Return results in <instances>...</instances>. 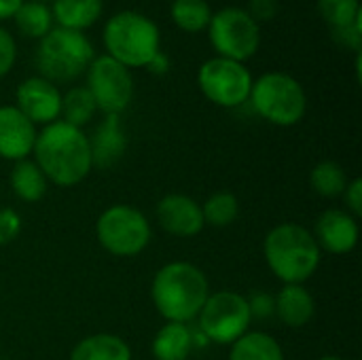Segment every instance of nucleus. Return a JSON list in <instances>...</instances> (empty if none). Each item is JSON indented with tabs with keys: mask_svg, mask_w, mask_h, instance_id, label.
I'll list each match as a JSON object with an SVG mask.
<instances>
[{
	"mask_svg": "<svg viewBox=\"0 0 362 360\" xmlns=\"http://www.w3.org/2000/svg\"><path fill=\"white\" fill-rule=\"evenodd\" d=\"M47 185L49 180L45 178V174L34 161L30 159L15 161L11 170V189L19 202H25V204L40 202L47 193Z\"/></svg>",
	"mask_w": 362,
	"mask_h": 360,
	"instance_id": "nucleus-22",
	"label": "nucleus"
},
{
	"mask_svg": "<svg viewBox=\"0 0 362 360\" xmlns=\"http://www.w3.org/2000/svg\"><path fill=\"white\" fill-rule=\"evenodd\" d=\"M208 295L210 282L206 274L189 261L163 265L151 282L153 306L165 323L189 325L202 312Z\"/></svg>",
	"mask_w": 362,
	"mask_h": 360,
	"instance_id": "nucleus-2",
	"label": "nucleus"
},
{
	"mask_svg": "<svg viewBox=\"0 0 362 360\" xmlns=\"http://www.w3.org/2000/svg\"><path fill=\"white\" fill-rule=\"evenodd\" d=\"M214 8L208 0H172L170 4V17L174 25L187 34H199L206 32L210 25Z\"/></svg>",
	"mask_w": 362,
	"mask_h": 360,
	"instance_id": "nucleus-24",
	"label": "nucleus"
},
{
	"mask_svg": "<svg viewBox=\"0 0 362 360\" xmlns=\"http://www.w3.org/2000/svg\"><path fill=\"white\" fill-rule=\"evenodd\" d=\"M70 360H132V348L119 335L95 333L72 348Z\"/></svg>",
	"mask_w": 362,
	"mask_h": 360,
	"instance_id": "nucleus-20",
	"label": "nucleus"
},
{
	"mask_svg": "<svg viewBox=\"0 0 362 360\" xmlns=\"http://www.w3.org/2000/svg\"><path fill=\"white\" fill-rule=\"evenodd\" d=\"M102 42L106 55L125 68H146V64L161 51V30L140 11H117L104 23Z\"/></svg>",
	"mask_w": 362,
	"mask_h": 360,
	"instance_id": "nucleus-4",
	"label": "nucleus"
},
{
	"mask_svg": "<svg viewBox=\"0 0 362 360\" xmlns=\"http://www.w3.org/2000/svg\"><path fill=\"white\" fill-rule=\"evenodd\" d=\"M89 149H91L93 166L98 168L115 166L127 149V136L123 132L121 117L104 115V121L95 127L93 136L89 138Z\"/></svg>",
	"mask_w": 362,
	"mask_h": 360,
	"instance_id": "nucleus-16",
	"label": "nucleus"
},
{
	"mask_svg": "<svg viewBox=\"0 0 362 360\" xmlns=\"http://www.w3.org/2000/svg\"><path fill=\"white\" fill-rule=\"evenodd\" d=\"M263 255L272 274L284 284L308 282L322 259L314 233L299 223H282L274 227L265 236Z\"/></svg>",
	"mask_w": 362,
	"mask_h": 360,
	"instance_id": "nucleus-3",
	"label": "nucleus"
},
{
	"mask_svg": "<svg viewBox=\"0 0 362 360\" xmlns=\"http://www.w3.org/2000/svg\"><path fill=\"white\" fill-rule=\"evenodd\" d=\"M316 8L331 30L348 28L362 17L361 0H316Z\"/></svg>",
	"mask_w": 362,
	"mask_h": 360,
	"instance_id": "nucleus-28",
	"label": "nucleus"
},
{
	"mask_svg": "<svg viewBox=\"0 0 362 360\" xmlns=\"http://www.w3.org/2000/svg\"><path fill=\"white\" fill-rule=\"evenodd\" d=\"M318 360H341L339 356H322V359H318Z\"/></svg>",
	"mask_w": 362,
	"mask_h": 360,
	"instance_id": "nucleus-37",
	"label": "nucleus"
},
{
	"mask_svg": "<svg viewBox=\"0 0 362 360\" xmlns=\"http://www.w3.org/2000/svg\"><path fill=\"white\" fill-rule=\"evenodd\" d=\"M252 110L272 125L293 127L308 112V95L303 85L288 72L269 70L252 81Z\"/></svg>",
	"mask_w": 362,
	"mask_h": 360,
	"instance_id": "nucleus-6",
	"label": "nucleus"
},
{
	"mask_svg": "<svg viewBox=\"0 0 362 360\" xmlns=\"http://www.w3.org/2000/svg\"><path fill=\"white\" fill-rule=\"evenodd\" d=\"M95 57V49L85 32H72L53 25V30L38 40L36 68L38 76L59 85L83 76Z\"/></svg>",
	"mask_w": 362,
	"mask_h": 360,
	"instance_id": "nucleus-5",
	"label": "nucleus"
},
{
	"mask_svg": "<svg viewBox=\"0 0 362 360\" xmlns=\"http://www.w3.org/2000/svg\"><path fill=\"white\" fill-rule=\"evenodd\" d=\"M202 214H204V223L216 229L229 227L238 221L240 216V202L233 193L229 191H218L214 195H210L204 204H202Z\"/></svg>",
	"mask_w": 362,
	"mask_h": 360,
	"instance_id": "nucleus-26",
	"label": "nucleus"
},
{
	"mask_svg": "<svg viewBox=\"0 0 362 360\" xmlns=\"http://www.w3.org/2000/svg\"><path fill=\"white\" fill-rule=\"evenodd\" d=\"M95 236L106 252L115 257H136L151 244L153 229L138 208L115 204L98 216Z\"/></svg>",
	"mask_w": 362,
	"mask_h": 360,
	"instance_id": "nucleus-8",
	"label": "nucleus"
},
{
	"mask_svg": "<svg viewBox=\"0 0 362 360\" xmlns=\"http://www.w3.org/2000/svg\"><path fill=\"white\" fill-rule=\"evenodd\" d=\"M276 299V316L291 329L305 327L316 314V301L303 284H284Z\"/></svg>",
	"mask_w": 362,
	"mask_h": 360,
	"instance_id": "nucleus-17",
	"label": "nucleus"
},
{
	"mask_svg": "<svg viewBox=\"0 0 362 360\" xmlns=\"http://www.w3.org/2000/svg\"><path fill=\"white\" fill-rule=\"evenodd\" d=\"M85 76V87L89 89L100 112L121 117V112L127 110L134 100V76L129 68L104 53L93 57Z\"/></svg>",
	"mask_w": 362,
	"mask_h": 360,
	"instance_id": "nucleus-11",
	"label": "nucleus"
},
{
	"mask_svg": "<svg viewBox=\"0 0 362 360\" xmlns=\"http://www.w3.org/2000/svg\"><path fill=\"white\" fill-rule=\"evenodd\" d=\"M157 221L165 233L176 238H193L206 227L202 204L182 193H170L159 199Z\"/></svg>",
	"mask_w": 362,
	"mask_h": 360,
	"instance_id": "nucleus-14",
	"label": "nucleus"
},
{
	"mask_svg": "<svg viewBox=\"0 0 362 360\" xmlns=\"http://www.w3.org/2000/svg\"><path fill=\"white\" fill-rule=\"evenodd\" d=\"M36 125L15 106H0V157L21 161L32 155L36 142Z\"/></svg>",
	"mask_w": 362,
	"mask_h": 360,
	"instance_id": "nucleus-15",
	"label": "nucleus"
},
{
	"mask_svg": "<svg viewBox=\"0 0 362 360\" xmlns=\"http://www.w3.org/2000/svg\"><path fill=\"white\" fill-rule=\"evenodd\" d=\"M248 299V310L252 320H267L276 314V299L269 293H252Z\"/></svg>",
	"mask_w": 362,
	"mask_h": 360,
	"instance_id": "nucleus-31",
	"label": "nucleus"
},
{
	"mask_svg": "<svg viewBox=\"0 0 362 360\" xmlns=\"http://www.w3.org/2000/svg\"><path fill=\"white\" fill-rule=\"evenodd\" d=\"M195 335L189 325L165 323L153 337L151 352L155 360H187L193 352Z\"/></svg>",
	"mask_w": 362,
	"mask_h": 360,
	"instance_id": "nucleus-19",
	"label": "nucleus"
},
{
	"mask_svg": "<svg viewBox=\"0 0 362 360\" xmlns=\"http://www.w3.org/2000/svg\"><path fill=\"white\" fill-rule=\"evenodd\" d=\"M15 106L38 127L49 125L59 119L62 112V91L55 83L42 76H28L17 85Z\"/></svg>",
	"mask_w": 362,
	"mask_h": 360,
	"instance_id": "nucleus-12",
	"label": "nucleus"
},
{
	"mask_svg": "<svg viewBox=\"0 0 362 360\" xmlns=\"http://www.w3.org/2000/svg\"><path fill=\"white\" fill-rule=\"evenodd\" d=\"M331 32H333V38L337 45L354 51V55L362 53V17L348 28H339V30H331Z\"/></svg>",
	"mask_w": 362,
	"mask_h": 360,
	"instance_id": "nucleus-30",
	"label": "nucleus"
},
{
	"mask_svg": "<svg viewBox=\"0 0 362 360\" xmlns=\"http://www.w3.org/2000/svg\"><path fill=\"white\" fill-rule=\"evenodd\" d=\"M13 21H15L17 32L25 38H32V40H40L55 25L53 15H51V6L45 2H38V0H23V4L15 13Z\"/></svg>",
	"mask_w": 362,
	"mask_h": 360,
	"instance_id": "nucleus-23",
	"label": "nucleus"
},
{
	"mask_svg": "<svg viewBox=\"0 0 362 360\" xmlns=\"http://www.w3.org/2000/svg\"><path fill=\"white\" fill-rule=\"evenodd\" d=\"M17 62V42L13 34L0 25V79H4Z\"/></svg>",
	"mask_w": 362,
	"mask_h": 360,
	"instance_id": "nucleus-29",
	"label": "nucleus"
},
{
	"mask_svg": "<svg viewBox=\"0 0 362 360\" xmlns=\"http://www.w3.org/2000/svg\"><path fill=\"white\" fill-rule=\"evenodd\" d=\"M21 233V216L13 208L0 210V246L11 244Z\"/></svg>",
	"mask_w": 362,
	"mask_h": 360,
	"instance_id": "nucleus-32",
	"label": "nucleus"
},
{
	"mask_svg": "<svg viewBox=\"0 0 362 360\" xmlns=\"http://www.w3.org/2000/svg\"><path fill=\"white\" fill-rule=\"evenodd\" d=\"M32 155L45 178L64 189L83 182L93 168L89 136L62 119L36 134Z\"/></svg>",
	"mask_w": 362,
	"mask_h": 360,
	"instance_id": "nucleus-1",
	"label": "nucleus"
},
{
	"mask_svg": "<svg viewBox=\"0 0 362 360\" xmlns=\"http://www.w3.org/2000/svg\"><path fill=\"white\" fill-rule=\"evenodd\" d=\"M229 360H284V350L263 331H248L231 344Z\"/></svg>",
	"mask_w": 362,
	"mask_h": 360,
	"instance_id": "nucleus-21",
	"label": "nucleus"
},
{
	"mask_svg": "<svg viewBox=\"0 0 362 360\" xmlns=\"http://www.w3.org/2000/svg\"><path fill=\"white\" fill-rule=\"evenodd\" d=\"M348 182V174L337 161H320L310 174V185L320 197L344 195Z\"/></svg>",
	"mask_w": 362,
	"mask_h": 360,
	"instance_id": "nucleus-27",
	"label": "nucleus"
},
{
	"mask_svg": "<svg viewBox=\"0 0 362 360\" xmlns=\"http://www.w3.org/2000/svg\"><path fill=\"white\" fill-rule=\"evenodd\" d=\"M104 13V0H53L51 15L57 28L72 32H85L100 21Z\"/></svg>",
	"mask_w": 362,
	"mask_h": 360,
	"instance_id": "nucleus-18",
	"label": "nucleus"
},
{
	"mask_svg": "<svg viewBox=\"0 0 362 360\" xmlns=\"http://www.w3.org/2000/svg\"><path fill=\"white\" fill-rule=\"evenodd\" d=\"M199 331L216 346H231L250 329L248 299L238 291L210 293L202 312L197 314Z\"/></svg>",
	"mask_w": 362,
	"mask_h": 360,
	"instance_id": "nucleus-9",
	"label": "nucleus"
},
{
	"mask_svg": "<svg viewBox=\"0 0 362 360\" xmlns=\"http://www.w3.org/2000/svg\"><path fill=\"white\" fill-rule=\"evenodd\" d=\"M170 57L163 53V51H159L148 64H146V70L151 72V74H155V76H163V74H168L170 72Z\"/></svg>",
	"mask_w": 362,
	"mask_h": 360,
	"instance_id": "nucleus-35",
	"label": "nucleus"
},
{
	"mask_svg": "<svg viewBox=\"0 0 362 360\" xmlns=\"http://www.w3.org/2000/svg\"><path fill=\"white\" fill-rule=\"evenodd\" d=\"M206 32L216 55L233 62L244 64L261 47V23L244 6L231 4L214 11Z\"/></svg>",
	"mask_w": 362,
	"mask_h": 360,
	"instance_id": "nucleus-7",
	"label": "nucleus"
},
{
	"mask_svg": "<svg viewBox=\"0 0 362 360\" xmlns=\"http://www.w3.org/2000/svg\"><path fill=\"white\" fill-rule=\"evenodd\" d=\"M344 202H346V210L354 216L361 219L362 216V180L354 178L348 182L346 191H344Z\"/></svg>",
	"mask_w": 362,
	"mask_h": 360,
	"instance_id": "nucleus-34",
	"label": "nucleus"
},
{
	"mask_svg": "<svg viewBox=\"0 0 362 360\" xmlns=\"http://www.w3.org/2000/svg\"><path fill=\"white\" fill-rule=\"evenodd\" d=\"M95 112H98L95 102L85 85L70 87L66 93H62V112H59L62 121L83 129L93 119Z\"/></svg>",
	"mask_w": 362,
	"mask_h": 360,
	"instance_id": "nucleus-25",
	"label": "nucleus"
},
{
	"mask_svg": "<svg viewBox=\"0 0 362 360\" xmlns=\"http://www.w3.org/2000/svg\"><path fill=\"white\" fill-rule=\"evenodd\" d=\"M246 11L252 15L257 23L272 21L280 13V0H248Z\"/></svg>",
	"mask_w": 362,
	"mask_h": 360,
	"instance_id": "nucleus-33",
	"label": "nucleus"
},
{
	"mask_svg": "<svg viewBox=\"0 0 362 360\" xmlns=\"http://www.w3.org/2000/svg\"><path fill=\"white\" fill-rule=\"evenodd\" d=\"M314 238L320 250H327L331 255H348L356 248L361 238L358 219H354L348 210H325L316 221Z\"/></svg>",
	"mask_w": 362,
	"mask_h": 360,
	"instance_id": "nucleus-13",
	"label": "nucleus"
},
{
	"mask_svg": "<svg viewBox=\"0 0 362 360\" xmlns=\"http://www.w3.org/2000/svg\"><path fill=\"white\" fill-rule=\"evenodd\" d=\"M252 74L246 64L227 57H210L197 70V85L206 100L221 108H238L248 102Z\"/></svg>",
	"mask_w": 362,
	"mask_h": 360,
	"instance_id": "nucleus-10",
	"label": "nucleus"
},
{
	"mask_svg": "<svg viewBox=\"0 0 362 360\" xmlns=\"http://www.w3.org/2000/svg\"><path fill=\"white\" fill-rule=\"evenodd\" d=\"M38 2H45L47 4V2H53V0H38Z\"/></svg>",
	"mask_w": 362,
	"mask_h": 360,
	"instance_id": "nucleus-38",
	"label": "nucleus"
},
{
	"mask_svg": "<svg viewBox=\"0 0 362 360\" xmlns=\"http://www.w3.org/2000/svg\"><path fill=\"white\" fill-rule=\"evenodd\" d=\"M21 4L23 0H0V21L13 19Z\"/></svg>",
	"mask_w": 362,
	"mask_h": 360,
	"instance_id": "nucleus-36",
	"label": "nucleus"
}]
</instances>
